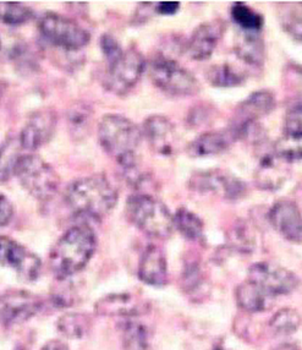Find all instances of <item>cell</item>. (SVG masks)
Segmentation results:
<instances>
[{"label": "cell", "instance_id": "1", "mask_svg": "<svg viewBox=\"0 0 302 350\" xmlns=\"http://www.w3.org/2000/svg\"><path fill=\"white\" fill-rule=\"evenodd\" d=\"M97 239L92 228L80 224L70 228L53 246L49 265L53 273L60 280L80 272L92 258Z\"/></svg>", "mask_w": 302, "mask_h": 350}, {"label": "cell", "instance_id": "2", "mask_svg": "<svg viewBox=\"0 0 302 350\" xmlns=\"http://www.w3.org/2000/svg\"><path fill=\"white\" fill-rule=\"evenodd\" d=\"M65 201L76 215L100 219L115 207L118 191L105 174H93L72 181Z\"/></svg>", "mask_w": 302, "mask_h": 350}, {"label": "cell", "instance_id": "3", "mask_svg": "<svg viewBox=\"0 0 302 350\" xmlns=\"http://www.w3.org/2000/svg\"><path fill=\"white\" fill-rule=\"evenodd\" d=\"M142 131L136 124L120 114H107L98 124V140L102 148L122 170L137 163V150Z\"/></svg>", "mask_w": 302, "mask_h": 350}, {"label": "cell", "instance_id": "4", "mask_svg": "<svg viewBox=\"0 0 302 350\" xmlns=\"http://www.w3.org/2000/svg\"><path fill=\"white\" fill-rule=\"evenodd\" d=\"M128 221L146 235L167 239L174 230L173 216L162 201L147 193H135L126 201Z\"/></svg>", "mask_w": 302, "mask_h": 350}, {"label": "cell", "instance_id": "5", "mask_svg": "<svg viewBox=\"0 0 302 350\" xmlns=\"http://www.w3.org/2000/svg\"><path fill=\"white\" fill-rule=\"evenodd\" d=\"M15 175L21 187L40 201H49L58 193L60 179L52 165L33 153L18 159Z\"/></svg>", "mask_w": 302, "mask_h": 350}, {"label": "cell", "instance_id": "6", "mask_svg": "<svg viewBox=\"0 0 302 350\" xmlns=\"http://www.w3.org/2000/svg\"><path fill=\"white\" fill-rule=\"evenodd\" d=\"M38 29L49 44L66 52H77L86 47L91 40L87 29L74 20L54 12H48L42 16Z\"/></svg>", "mask_w": 302, "mask_h": 350}, {"label": "cell", "instance_id": "7", "mask_svg": "<svg viewBox=\"0 0 302 350\" xmlns=\"http://www.w3.org/2000/svg\"><path fill=\"white\" fill-rule=\"evenodd\" d=\"M151 80L161 91L171 96H192L200 91V82L174 59L159 57L153 60Z\"/></svg>", "mask_w": 302, "mask_h": 350}, {"label": "cell", "instance_id": "8", "mask_svg": "<svg viewBox=\"0 0 302 350\" xmlns=\"http://www.w3.org/2000/svg\"><path fill=\"white\" fill-rule=\"evenodd\" d=\"M145 69V57L136 48H128L108 64L103 86L111 94H126L139 81Z\"/></svg>", "mask_w": 302, "mask_h": 350}, {"label": "cell", "instance_id": "9", "mask_svg": "<svg viewBox=\"0 0 302 350\" xmlns=\"http://www.w3.org/2000/svg\"><path fill=\"white\" fill-rule=\"evenodd\" d=\"M247 280L272 298L290 294L300 284V280L291 271L271 262L253 263L249 269Z\"/></svg>", "mask_w": 302, "mask_h": 350}, {"label": "cell", "instance_id": "10", "mask_svg": "<svg viewBox=\"0 0 302 350\" xmlns=\"http://www.w3.org/2000/svg\"><path fill=\"white\" fill-rule=\"evenodd\" d=\"M43 300L33 293L12 289L0 295V322L6 326L21 325L37 315Z\"/></svg>", "mask_w": 302, "mask_h": 350}, {"label": "cell", "instance_id": "11", "mask_svg": "<svg viewBox=\"0 0 302 350\" xmlns=\"http://www.w3.org/2000/svg\"><path fill=\"white\" fill-rule=\"evenodd\" d=\"M0 265L14 269L20 278L27 282L37 280L42 267L40 257L4 235H0Z\"/></svg>", "mask_w": 302, "mask_h": 350}, {"label": "cell", "instance_id": "12", "mask_svg": "<svg viewBox=\"0 0 302 350\" xmlns=\"http://www.w3.org/2000/svg\"><path fill=\"white\" fill-rule=\"evenodd\" d=\"M190 187L198 193L221 195L224 199H241L246 193V185L235 175L224 170L198 172L190 179Z\"/></svg>", "mask_w": 302, "mask_h": 350}, {"label": "cell", "instance_id": "13", "mask_svg": "<svg viewBox=\"0 0 302 350\" xmlns=\"http://www.w3.org/2000/svg\"><path fill=\"white\" fill-rule=\"evenodd\" d=\"M57 128V114L52 109H41L29 116L18 140L23 150L36 151L52 139Z\"/></svg>", "mask_w": 302, "mask_h": 350}, {"label": "cell", "instance_id": "14", "mask_svg": "<svg viewBox=\"0 0 302 350\" xmlns=\"http://www.w3.org/2000/svg\"><path fill=\"white\" fill-rule=\"evenodd\" d=\"M142 136L153 152L159 156H171L176 152L179 137L174 125L164 116H151L147 118L142 126Z\"/></svg>", "mask_w": 302, "mask_h": 350}, {"label": "cell", "instance_id": "15", "mask_svg": "<svg viewBox=\"0 0 302 350\" xmlns=\"http://www.w3.org/2000/svg\"><path fill=\"white\" fill-rule=\"evenodd\" d=\"M225 31L221 20H213L197 26L185 44L186 53L192 60L204 62L210 58Z\"/></svg>", "mask_w": 302, "mask_h": 350}, {"label": "cell", "instance_id": "16", "mask_svg": "<svg viewBox=\"0 0 302 350\" xmlns=\"http://www.w3.org/2000/svg\"><path fill=\"white\" fill-rule=\"evenodd\" d=\"M269 222L284 239L291 243L302 241V213L292 201H278L269 211Z\"/></svg>", "mask_w": 302, "mask_h": 350}, {"label": "cell", "instance_id": "17", "mask_svg": "<svg viewBox=\"0 0 302 350\" xmlns=\"http://www.w3.org/2000/svg\"><path fill=\"white\" fill-rule=\"evenodd\" d=\"M238 140V133L229 126L200 135L189 144L186 151L190 157H208L227 151Z\"/></svg>", "mask_w": 302, "mask_h": 350}, {"label": "cell", "instance_id": "18", "mask_svg": "<svg viewBox=\"0 0 302 350\" xmlns=\"http://www.w3.org/2000/svg\"><path fill=\"white\" fill-rule=\"evenodd\" d=\"M275 108V97L268 90H261L251 94L244 102H241L235 113L232 126L241 128L249 124H255L266 117Z\"/></svg>", "mask_w": 302, "mask_h": 350}, {"label": "cell", "instance_id": "19", "mask_svg": "<svg viewBox=\"0 0 302 350\" xmlns=\"http://www.w3.org/2000/svg\"><path fill=\"white\" fill-rule=\"evenodd\" d=\"M139 278L148 286H164L167 284V258L158 246H147L143 251L139 260Z\"/></svg>", "mask_w": 302, "mask_h": 350}, {"label": "cell", "instance_id": "20", "mask_svg": "<svg viewBox=\"0 0 302 350\" xmlns=\"http://www.w3.org/2000/svg\"><path fill=\"white\" fill-rule=\"evenodd\" d=\"M289 176L284 162L273 154H267L262 158L256 170V185L267 191H275L283 187Z\"/></svg>", "mask_w": 302, "mask_h": 350}, {"label": "cell", "instance_id": "21", "mask_svg": "<svg viewBox=\"0 0 302 350\" xmlns=\"http://www.w3.org/2000/svg\"><path fill=\"white\" fill-rule=\"evenodd\" d=\"M234 51L246 64L261 66L266 58V47L260 32H247L240 29L236 33Z\"/></svg>", "mask_w": 302, "mask_h": 350}, {"label": "cell", "instance_id": "22", "mask_svg": "<svg viewBox=\"0 0 302 350\" xmlns=\"http://www.w3.org/2000/svg\"><path fill=\"white\" fill-rule=\"evenodd\" d=\"M143 304L128 294H113L97 303L96 310L100 315L124 316L133 319L143 309Z\"/></svg>", "mask_w": 302, "mask_h": 350}, {"label": "cell", "instance_id": "23", "mask_svg": "<svg viewBox=\"0 0 302 350\" xmlns=\"http://www.w3.org/2000/svg\"><path fill=\"white\" fill-rule=\"evenodd\" d=\"M235 295L238 306L250 314L261 312L268 309L269 301L273 299L253 283H251L250 280L241 283L236 288Z\"/></svg>", "mask_w": 302, "mask_h": 350}, {"label": "cell", "instance_id": "24", "mask_svg": "<svg viewBox=\"0 0 302 350\" xmlns=\"http://www.w3.org/2000/svg\"><path fill=\"white\" fill-rule=\"evenodd\" d=\"M125 350H152L148 331L141 322L126 319L120 326Z\"/></svg>", "mask_w": 302, "mask_h": 350}, {"label": "cell", "instance_id": "25", "mask_svg": "<svg viewBox=\"0 0 302 350\" xmlns=\"http://www.w3.org/2000/svg\"><path fill=\"white\" fill-rule=\"evenodd\" d=\"M23 147L18 137H9L0 145V184L15 175L18 159L23 156Z\"/></svg>", "mask_w": 302, "mask_h": 350}, {"label": "cell", "instance_id": "26", "mask_svg": "<svg viewBox=\"0 0 302 350\" xmlns=\"http://www.w3.org/2000/svg\"><path fill=\"white\" fill-rule=\"evenodd\" d=\"M206 80L215 88H238L246 80V76L230 64H215L206 70Z\"/></svg>", "mask_w": 302, "mask_h": 350}, {"label": "cell", "instance_id": "27", "mask_svg": "<svg viewBox=\"0 0 302 350\" xmlns=\"http://www.w3.org/2000/svg\"><path fill=\"white\" fill-rule=\"evenodd\" d=\"M279 21L282 27L295 38L302 42V1L300 3H280Z\"/></svg>", "mask_w": 302, "mask_h": 350}, {"label": "cell", "instance_id": "28", "mask_svg": "<svg viewBox=\"0 0 302 350\" xmlns=\"http://www.w3.org/2000/svg\"><path fill=\"white\" fill-rule=\"evenodd\" d=\"M275 157L284 163H294L302 161V134L285 133L275 141L273 146Z\"/></svg>", "mask_w": 302, "mask_h": 350}, {"label": "cell", "instance_id": "29", "mask_svg": "<svg viewBox=\"0 0 302 350\" xmlns=\"http://www.w3.org/2000/svg\"><path fill=\"white\" fill-rule=\"evenodd\" d=\"M174 228L187 240L201 239L204 235V222L202 219L195 215L192 211L187 208H179L173 216Z\"/></svg>", "mask_w": 302, "mask_h": 350}, {"label": "cell", "instance_id": "30", "mask_svg": "<svg viewBox=\"0 0 302 350\" xmlns=\"http://www.w3.org/2000/svg\"><path fill=\"white\" fill-rule=\"evenodd\" d=\"M57 325H58L59 332L65 337L80 339L87 336V333L90 332L91 320L85 314L70 312L61 316L57 322Z\"/></svg>", "mask_w": 302, "mask_h": 350}, {"label": "cell", "instance_id": "31", "mask_svg": "<svg viewBox=\"0 0 302 350\" xmlns=\"http://www.w3.org/2000/svg\"><path fill=\"white\" fill-rule=\"evenodd\" d=\"M301 323V315L290 308L279 310L269 320L271 329L278 336H290L297 332Z\"/></svg>", "mask_w": 302, "mask_h": 350}, {"label": "cell", "instance_id": "32", "mask_svg": "<svg viewBox=\"0 0 302 350\" xmlns=\"http://www.w3.org/2000/svg\"><path fill=\"white\" fill-rule=\"evenodd\" d=\"M234 23L238 25L240 29L247 32H260L263 26V18L258 12H256L250 6L244 3L234 4L230 10Z\"/></svg>", "mask_w": 302, "mask_h": 350}, {"label": "cell", "instance_id": "33", "mask_svg": "<svg viewBox=\"0 0 302 350\" xmlns=\"http://www.w3.org/2000/svg\"><path fill=\"white\" fill-rule=\"evenodd\" d=\"M33 18V12L23 4L0 1V23L8 26H20Z\"/></svg>", "mask_w": 302, "mask_h": 350}, {"label": "cell", "instance_id": "34", "mask_svg": "<svg viewBox=\"0 0 302 350\" xmlns=\"http://www.w3.org/2000/svg\"><path fill=\"white\" fill-rule=\"evenodd\" d=\"M212 108L210 107H206V105H197L195 108H192L187 119H186V123L189 128H200V126H204L207 125L209 120H212Z\"/></svg>", "mask_w": 302, "mask_h": 350}, {"label": "cell", "instance_id": "35", "mask_svg": "<svg viewBox=\"0 0 302 350\" xmlns=\"http://www.w3.org/2000/svg\"><path fill=\"white\" fill-rule=\"evenodd\" d=\"M100 49H102V53L105 54L108 64L119 58L122 55V53L124 52V49L120 47L119 42L116 41L113 36L108 35V33H105V35L100 37Z\"/></svg>", "mask_w": 302, "mask_h": 350}, {"label": "cell", "instance_id": "36", "mask_svg": "<svg viewBox=\"0 0 302 350\" xmlns=\"http://www.w3.org/2000/svg\"><path fill=\"white\" fill-rule=\"evenodd\" d=\"M285 133L302 134V102L294 105L285 117Z\"/></svg>", "mask_w": 302, "mask_h": 350}, {"label": "cell", "instance_id": "37", "mask_svg": "<svg viewBox=\"0 0 302 350\" xmlns=\"http://www.w3.org/2000/svg\"><path fill=\"white\" fill-rule=\"evenodd\" d=\"M91 119V111H88L87 107L80 105L74 109L71 113V125L74 126L75 133H82L87 128L88 123Z\"/></svg>", "mask_w": 302, "mask_h": 350}, {"label": "cell", "instance_id": "38", "mask_svg": "<svg viewBox=\"0 0 302 350\" xmlns=\"http://www.w3.org/2000/svg\"><path fill=\"white\" fill-rule=\"evenodd\" d=\"M14 208L9 199L0 193V227H4L12 221Z\"/></svg>", "mask_w": 302, "mask_h": 350}, {"label": "cell", "instance_id": "39", "mask_svg": "<svg viewBox=\"0 0 302 350\" xmlns=\"http://www.w3.org/2000/svg\"><path fill=\"white\" fill-rule=\"evenodd\" d=\"M180 8V3L179 1H162L156 6V12L161 15H165V16H171L175 15Z\"/></svg>", "mask_w": 302, "mask_h": 350}, {"label": "cell", "instance_id": "40", "mask_svg": "<svg viewBox=\"0 0 302 350\" xmlns=\"http://www.w3.org/2000/svg\"><path fill=\"white\" fill-rule=\"evenodd\" d=\"M42 350H69V347L58 339H53L51 342L46 343Z\"/></svg>", "mask_w": 302, "mask_h": 350}, {"label": "cell", "instance_id": "41", "mask_svg": "<svg viewBox=\"0 0 302 350\" xmlns=\"http://www.w3.org/2000/svg\"><path fill=\"white\" fill-rule=\"evenodd\" d=\"M274 350H299V348H297V345L284 343V345H279Z\"/></svg>", "mask_w": 302, "mask_h": 350}, {"label": "cell", "instance_id": "42", "mask_svg": "<svg viewBox=\"0 0 302 350\" xmlns=\"http://www.w3.org/2000/svg\"><path fill=\"white\" fill-rule=\"evenodd\" d=\"M210 350H228V349H224V348H221V347H215V348H213V349H210Z\"/></svg>", "mask_w": 302, "mask_h": 350}, {"label": "cell", "instance_id": "43", "mask_svg": "<svg viewBox=\"0 0 302 350\" xmlns=\"http://www.w3.org/2000/svg\"><path fill=\"white\" fill-rule=\"evenodd\" d=\"M3 88H4V86L0 83V97H1V94H3Z\"/></svg>", "mask_w": 302, "mask_h": 350}, {"label": "cell", "instance_id": "44", "mask_svg": "<svg viewBox=\"0 0 302 350\" xmlns=\"http://www.w3.org/2000/svg\"><path fill=\"white\" fill-rule=\"evenodd\" d=\"M297 70L299 71V74L302 76V68H297Z\"/></svg>", "mask_w": 302, "mask_h": 350}, {"label": "cell", "instance_id": "45", "mask_svg": "<svg viewBox=\"0 0 302 350\" xmlns=\"http://www.w3.org/2000/svg\"><path fill=\"white\" fill-rule=\"evenodd\" d=\"M16 350H25V349H23V348H18V349H16Z\"/></svg>", "mask_w": 302, "mask_h": 350}]
</instances>
